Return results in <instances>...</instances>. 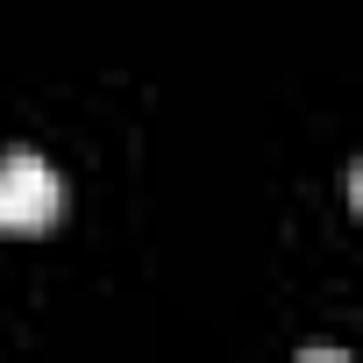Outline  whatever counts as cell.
Wrapping results in <instances>:
<instances>
[{"label":"cell","mask_w":363,"mask_h":363,"mask_svg":"<svg viewBox=\"0 0 363 363\" xmlns=\"http://www.w3.org/2000/svg\"><path fill=\"white\" fill-rule=\"evenodd\" d=\"M65 207V186L57 171L29 150H15L8 164H0V235H43Z\"/></svg>","instance_id":"obj_1"},{"label":"cell","mask_w":363,"mask_h":363,"mask_svg":"<svg viewBox=\"0 0 363 363\" xmlns=\"http://www.w3.org/2000/svg\"><path fill=\"white\" fill-rule=\"evenodd\" d=\"M349 200H356V214H363V171H356V178H349Z\"/></svg>","instance_id":"obj_2"}]
</instances>
